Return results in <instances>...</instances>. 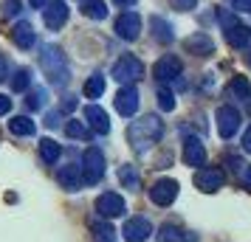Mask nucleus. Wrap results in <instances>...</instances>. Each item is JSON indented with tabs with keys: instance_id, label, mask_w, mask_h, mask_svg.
<instances>
[{
	"instance_id": "aec40b11",
	"label": "nucleus",
	"mask_w": 251,
	"mask_h": 242,
	"mask_svg": "<svg viewBox=\"0 0 251 242\" xmlns=\"http://www.w3.org/2000/svg\"><path fill=\"white\" fill-rule=\"evenodd\" d=\"M82 14L91 17V20H104L107 6H104V0H82Z\"/></svg>"
},
{
	"instance_id": "72a5a7b5",
	"label": "nucleus",
	"mask_w": 251,
	"mask_h": 242,
	"mask_svg": "<svg viewBox=\"0 0 251 242\" xmlns=\"http://www.w3.org/2000/svg\"><path fill=\"white\" fill-rule=\"evenodd\" d=\"M172 6H175L178 12H189V9L198 6V0H172Z\"/></svg>"
},
{
	"instance_id": "a19ab883",
	"label": "nucleus",
	"mask_w": 251,
	"mask_h": 242,
	"mask_svg": "<svg viewBox=\"0 0 251 242\" xmlns=\"http://www.w3.org/2000/svg\"><path fill=\"white\" fill-rule=\"evenodd\" d=\"M48 3H51V0H31V6H34V9H46Z\"/></svg>"
},
{
	"instance_id": "4c0bfd02",
	"label": "nucleus",
	"mask_w": 251,
	"mask_h": 242,
	"mask_svg": "<svg viewBox=\"0 0 251 242\" xmlns=\"http://www.w3.org/2000/svg\"><path fill=\"white\" fill-rule=\"evenodd\" d=\"M243 150H246V152H251V127L246 130V135H243Z\"/></svg>"
},
{
	"instance_id": "39448f33",
	"label": "nucleus",
	"mask_w": 251,
	"mask_h": 242,
	"mask_svg": "<svg viewBox=\"0 0 251 242\" xmlns=\"http://www.w3.org/2000/svg\"><path fill=\"white\" fill-rule=\"evenodd\" d=\"M175 197H178V183L172 177H161L150 189V200L155 206H170V203H175Z\"/></svg>"
},
{
	"instance_id": "a211bd4d",
	"label": "nucleus",
	"mask_w": 251,
	"mask_h": 242,
	"mask_svg": "<svg viewBox=\"0 0 251 242\" xmlns=\"http://www.w3.org/2000/svg\"><path fill=\"white\" fill-rule=\"evenodd\" d=\"M226 43L231 48H243V45H249L251 43V28L246 23H234V25H228L226 28Z\"/></svg>"
},
{
	"instance_id": "c85d7f7f",
	"label": "nucleus",
	"mask_w": 251,
	"mask_h": 242,
	"mask_svg": "<svg viewBox=\"0 0 251 242\" xmlns=\"http://www.w3.org/2000/svg\"><path fill=\"white\" fill-rule=\"evenodd\" d=\"M93 234H96V242H116V231L107 222H93Z\"/></svg>"
},
{
	"instance_id": "f3484780",
	"label": "nucleus",
	"mask_w": 251,
	"mask_h": 242,
	"mask_svg": "<svg viewBox=\"0 0 251 242\" xmlns=\"http://www.w3.org/2000/svg\"><path fill=\"white\" fill-rule=\"evenodd\" d=\"M183 161H186V166H203L206 163V150L198 138H186V144H183Z\"/></svg>"
},
{
	"instance_id": "dca6fc26",
	"label": "nucleus",
	"mask_w": 251,
	"mask_h": 242,
	"mask_svg": "<svg viewBox=\"0 0 251 242\" xmlns=\"http://www.w3.org/2000/svg\"><path fill=\"white\" fill-rule=\"evenodd\" d=\"M57 183L62 186V189H68V192H79L82 189V169L79 166H62L57 172Z\"/></svg>"
},
{
	"instance_id": "2eb2a0df",
	"label": "nucleus",
	"mask_w": 251,
	"mask_h": 242,
	"mask_svg": "<svg viewBox=\"0 0 251 242\" xmlns=\"http://www.w3.org/2000/svg\"><path fill=\"white\" fill-rule=\"evenodd\" d=\"M85 118H88L91 130H96L99 135H107L110 132V118H107V113H104L99 104H88L85 107Z\"/></svg>"
},
{
	"instance_id": "f257e3e1",
	"label": "nucleus",
	"mask_w": 251,
	"mask_h": 242,
	"mask_svg": "<svg viewBox=\"0 0 251 242\" xmlns=\"http://www.w3.org/2000/svg\"><path fill=\"white\" fill-rule=\"evenodd\" d=\"M161 132H164V124H161L158 115H144V118H138V121L130 124L127 138H130V144H133L136 152H144V150H150L152 144H158Z\"/></svg>"
},
{
	"instance_id": "9d476101",
	"label": "nucleus",
	"mask_w": 251,
	"mask_h": 242,
	"mask_svg": "<svg viewBox=\"0 0 251 242\" xmlns=\"http://www.w3.org/2000/svg\"><path fill=\"white\" fill-rule=\"evenodd\" d=\"M223 180H226V175H223V169H217V166H203L201 172L195 175V186L201 192H217L223 186Z\"/></svg>"
},
{
	"instance_id": "37998d69",
	"label": "nucleus",
	"mask_w": 251,
	"mask_h": 242,
	"mask_svg": "<svg viewBox=\"0 0 251 242\" xmlns=\"http://www.w3.org/2000/svg\"><path fill=\"white\" fill-rule=\"evenodd\" d=\"M249 65H251V51H249Z\"/></svg>"
},
{
	"instance_id": "423d86ee",
	"label": "nucleus",
	"mask_w": 251,
	"mask_h": 242,
	"mask_svg": "<svg viewBox=\"0 0 251 242\" xmlns=\"http://www.w3.org/2000/svg\"><path fill=\"white\" fill-rule=\"evenodd\" d=\"M127 211L125 200H122V195H113V192H104L99 200H96V214L104 220H113V217H122Z\"/></svg>"
},
{
	"instance_id": "ddd939ff",
	"label": "nucleus",
	"mask_w": 251,
	"mask_h": 242,
	"mask_svg": "<svg viewBox=\"0 0 251 242\" xmlns=\"http://www.w3.org/2000/svg\"><path fill=\"white\" fill-rule=\"evenodd\" d=\"M125 240L127 242H144L150 240V234H152V225H150V220L144 217H133V220H127L125 222Z\"/></svg>"
},
{
	"instance_id": "f704fd0d",
	"label": "nucleus",
	"mask_w": 251,
	"mask_h": 242,
	"mask_svg": "<svg viewBox=\"0 0 251 242\" xmlns=\"http://www.w3.org/2000/svg\"><path fill=\"white\" fill-rule=\"evenodd\" d=\"M9 110H12V99L0 93V115H6V113H9Z\"/></svg>"
},
{
	"instance_id": "58836bf2",
	"label": "nucleus",
	"mask_w": 251,
	"mask_h": 242,
	"mask_svg": "<svg viewBox=\"0 0 251 242\" xmlns=\"http://www.w3.org/2000/svg\"><path fill=\"white\" fill-rule=\"evenodd\" d=\"M74 107H76V99H74V96H68V99H65V102H62V110H74Z\"/></svg>"
},
{
	"instance_id": "7ed1b4c3",
	"label": "nucleus",
	"mask_w": 251,
	"mask_h": 242,
	"mask_svg": "<svg viewBox=\"0 0 251 242\" xmlns=\"http://www.w3.org/2000/svg\"><path fill=\"white\" fill-rule=\"evenodd\" d=\"M104 177V155L99 147H88L82 155V180L85 183H99Z\"/></svg>"
},
{
	"instance_id": "473e14b6",
	"label": "nucleus",
	"mask_w": 251,
	"mask_h": 242,
	"mask_svg": "<svg viewBox=\"0 0 251 242\" xmlns=\"http://www.w3.org/2000/svg\"><path fill=\"white\" fill-rule=\"evenodd\" d=\"M20 9H23V3H20V0H6V3H3V17H14Z\"/></svg>"
},
{
	"instance_id": "c756f323",
	"label": "nucleus",
	"mask_w": 251,
	"mask_h": 242,
	"mask_svg": "<svg viewBox=\"0 0 251 242\" xmlns=\"http://www.w3.org/2000/svg\"><path fill=\"white\" fill-rule=\"evenodd\" d=\"M155 99H158V107L161 110H175V96H172V90H167V88H158V93H155Z\"/></svg>"
},
{
	"instance_id": "b1692460",
	"label": "nucleus",
	"mask_w": 251,
	"mask_h": 242,
	"mask_svg": "<svg viewBox=\"0 0 251 242\" xmlns=\"http://www.w3.org/2000/svg\"><path fill=\"white\" fill-rule=\"evenodd\" d=\"M119 180H122V186H125V189H130V192H136L138 183H141L136 166H127V163H125V166H119Z\"/></svg>"
},
{
	"instance_id": "a878e982",
	"label": "nucleus",
	"mask_w": 251,
	"mask_h": 242,
	"mask_svg": "<svg viewBox=\"0 0 251 242\" xmlns=\"http://www.w3.org/2000/svg\"><path fill=\"white\" fill-rule=\"evenodd\" d=\"M102 93H104V76L102 73H93L91 79L85 82V96L88 99H99Z\"/></svg>"
},
{
	"instance_id": "e433bc0d",
	"label": "nucleus",
	"mask_w": 251,
	"mask_h": 242,
	"mask_svg": "<svg viewBox=\"0 0 251 242\" xmlns=\"http://www.w3.org/2000/svg\"><path fill=\"white\" fill-rule=\"evenodd\" d=\"M6 73H9V62H6V57L0 54V82L6 79Z\"/></svg>"
},
{
	"instance_id": "c9c22d12",
	"label": "nucleus",
	"mask_w": 251,
	"mask_h": 242,
	"mask_svg": "<svg viewBox=\"0 0 251 242\" xmlns=\"http://www.w3.org/2000/svg\"><path fill=\"white\" fill-rule=\"evenodd\" d=\"M231 6L240 12H251V0H231Z\"/></svg>"
},
{
	"instance_id": "9b49d317",
	"label": "nucleus",
	"mask_w": 251,
	"mask_h": 242,
	"mask_svg": "<svg viewBox=\"0 0 251 242\" xmlns=\"http://www.w3.org/2000/svg\"><path fill=\"white\" fill-rule=\"evenodd\" d=\"M181 59L178 57H172V54H167V57H161L158 62H155V68H152V73H155V79L158 82H172V79H178L181 76Z\"/></svg>"
},
{
	"instance_id": "6e6552de",
	"label": "nucleus",
	"mask_w": 251,
	"mask_h": 242,
	"mask_svg": "<svg viewBox=\"0 0 251 242\" xmlns=\"http://www.w3.org/2000/svg\"><path fill=\"white\" fill-rule=\"evenodd\" d=\"M43 20H46V28L51 31H59L62 25L68 23V3L65 0H51L43 12Z\"/></svg>"
},
{
	"instance_id": "4468645a",
	"label": "nucleus",
	"mask_w": 251,
	"mask_h": 242,
	"mask_svg": "<svg viewBox=\"0 0 251 242\" xmlns=\"http://www.w3.org/2000/svg\"><path fill=\"white\" fill-rule=\"evenodd\" d=\"M183 48H186L189 54H195V57H209V54H215V43H212V37L203 34V31L186 37V40H183Z\"/></svg>"
},
{
	"instance_id": "79ce46f5",
	"label": "nucleus",
	"mask_w": 251,
	"mask_h": 242,
	"mask_svg": "<svg viewBox=\"0 0 251 242\" xmlns=\"http://www.w3.org/2000/svg\"><path fill=\"white\" fill-rule=\"evenodd\" d=\"M246 183H249V189H251V166H246Z\"/></svg>"
},
{
	"instance_id": "20e7f679",
	"label": "nucleus",
	"mask_w": 251,
	"mask_h": 242,
	"mask_svg": "<svg viewBox=\"0 0 251 242\" xmlns=\"http://www.w3.org/2000/svg\"><path fill=\"white\" fill-rule=\"evenodd\" d=\"M144 76V65L141 59H136L133 54H125L113 62V79L122 82V85H130V82H138Z\"/></svg>"
},
{
	"instance_id": "393cba45",
	"label": "nucleus",
	"mask_w": 251,
	"mask_h": 242,
	"mask_svg": "<svg viewBox=\"0 0 251 242\" xmlns=\"http://www.w3.org/2000/svg\"><path fill=\"white\" fill-rule=\"evenodd\" d=\"M40 155H43V161H46V163H57V161H59V155H62V150H59L57 141L46 138L43 144H40Z\"/></svg>"
},
{
	"instance_id": "5701e85b",
	"label": "nucleus",
	"mask_w": 251,
	"mask_h": 242,
	"mask_svg": "<svg viewBox=\"0 0 251 242\" xmlns=\"http://www.w3.org/2000/svg\"><path fill=\"white\" fill-rule=\"evenodd\" d=\"M228 96L231 99H249L251 96V85L246 76H234V79L228 82Z\"/></svg>"
},
{
	"instance_id": "ea45409f",
	"label": "nucleus",
	"mask_w": 251,
	"mask_h": 242,
	"mask_svg": "<svg viewBox=\"0 0 251 242\" xmlns=\"http://www.w3.org/2000/svg\"><path fill=\"white\" fill-rule=\"evenodd\" d=\"M116 6H122V9H130V6H136V0H113Z\"/></svg>"
},
{
	"instance_id": "412c9836",
	"label": "nucleus",
	"mask_w": 251,
	"mask_h": 242,
	"mask_svg": "<svg viewBox=\"0 0 251 242\" xmlns=\"http://www.w3.org/2000/svg\"><path fill=\"white\" fill-rule=\"evenodd\" d=\"M9 130H12L14 135H34V121H31V118H28V115H14L12 121H9Z\"/></svg>"
},
{
	"instance_id": "1a4fd4ad",
	"label": "nucleus",
	"mask_w": 251,
	"mask_h": 242,
	"mask_svg": "<svg viewBox=\"0 0 251 242\" xmlns=\"http://www.w3.org/2000/svg\"><path fill=\"white\" fill-rule=\"evenodd\" d=\"M116 34L122 37V40H127V43L138 40V34H141V17H138L136 12L119 14V20H116Z\"/></svg>"
},
{
	"instance_id": "cd10ccee",
	"label": "nucleus",
	"mask_w": 251,
	"mask_h": 242,
	"mask_svg": "<svg viewBox=\"0 0 251 242\" xmlns=\"http://www.w3.org/2000/svg\"><path fill=\"white\" fill-rule=\"evenodd\" d=\"M28 85H31V70H28V68H20L17 73H14V79H12V90H14V93H23Z\"/></svg>"
},
{
	"instance_id": "2f4dec72",
	"label": "nucleus",
	"mask_w": 251,
	"mask_h": 242,
	"mask_svg": "<svg viewBox=\"0 0 251 242\" xmlns=\"http://www.w3.org/2000/svg\"><path fill=\"white\" fill-rule=\"evenodd\" d=\"M43 96H46V88H37V90H31L28 93V107H31V110H40V107H43Z\"/></svg>"
},
{
	"instance_id": "0eeeda50",
	"label": "nucleus",
	"mask_w": 251,
	"mask_h": 242,
	"mask_svg": "<svg viewBox=\"0 0 251 242\" xmlns=\"http://www.w3.org/2000/svg\"><path fill=\"white\" fill-rule=\"evenodd\" d=\"M215 118H217V132H220V138H231V135L240 130V113L234 110V107H228V104L217 107Z\"/></svg>"
},
{
	"instance_id": "bb28decb",
	"label": "nucleus",
	"mask_w": 251,
	"mask_h": 242,
	"mask_svg": "<svg viewBox=\"0 0 251 242\" xmlns=\"http://www.w3.org/2000/svg\"><path fill=\"white\" fill-rule=\"evenodd\" d=\"M65 132H68L71 138H79V141H88V138H91V130L85 127L82 121H74V118L65 124Z\"/></svg>"
},
{
	"instance_id": "4be33fe9",
	"label": "nucleus",
	"mask_w": 251,
	"mask_h": 242,
	"mask_svg": "<svg viewBox=\"0 0 251 242\" xmlns=\"http://www.w3.org/2000/svg\"><path fill=\"white\" fill-rule=\"evenodd\" d=\"M150 25H152V34H155V40H158V43H172V40H175V34H172V25L167 23V20L152 17V20H150Z\"/></svg>"
},
{
	"instance_id": "f8f14e48",
	"label": "nucleus",
	"mask_w": 251,
	"mask_h": 242,
	"mask_svg": "<svg viewBox=\"0 0 251 242\" xmlns=\"http://www.w3.org/2000/svg\"><path fill=\"white\" fill-rule=\"evenodd\" d=\"M113 104H116V110L122 115H136V110H138V90L133 88V85H125L122 90L116 93V99H113Z\"/></svg>"
},
{
	"instance_id": "f03ea898",
	"label": "nucleus",
	"mask_w": 251,
	"mask_h": 242,
	"mask_svg": "<svg viewBox=\"0 0 251 242\" xmlns=\"http://www.w3.org/2000/svg\"><path fill=\"white\" fill-rule=\"evenodd\" d=\"M40 65H43L48 82H51L54 88H62V85L71 79L68 57L62 54V48L59 45H46L43 48V54H40Z\"/></svg>"
},
{
	"instance_id": "7c9ffc66",
	"label": "nucleus",
	"mask_w": 251,
	"mask_h": 242,
	"mask_svg": "<svg viewBox=\"0 0 251 242\" xmlns=\"http://www.w3.org/2000/svg\"><path fill=\"white\" fill-rule=\"evenodd\" d=\"M186 240V234L181 228H175V225H164L161 228V242H183Z\"/></svg>"
},
{
	"instance_id": "6ab92c4d",
	"label": "nucleus",
	"mask_w": 251,
	"mask_h": 242,
	"mask_svg": "<svg viewBox=\"0 0 251 242\" xmlns=\"http://www.w3.org/2000/svg\"><path fill=\"white\" fill-rule=\"evenodd\" d=\"M12 43L17 48H31L37 43V34H34V28L28 23H17L12 28Z\"/></svg>"
}]
</instances>
